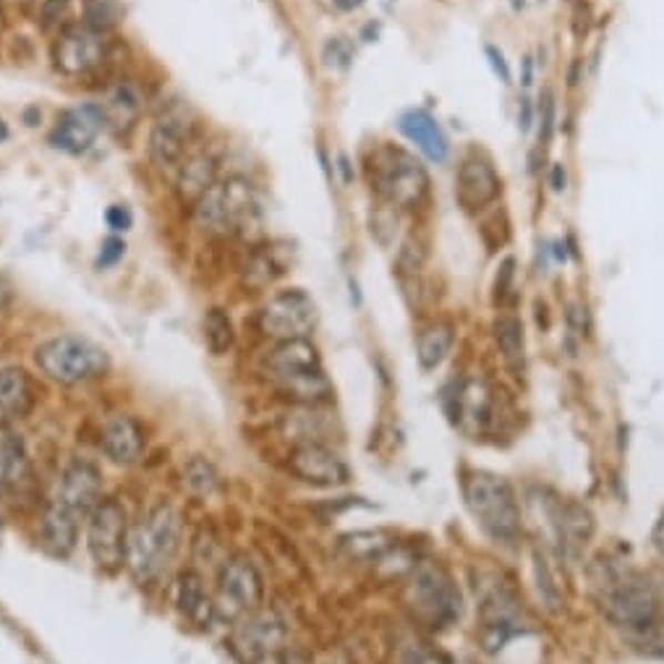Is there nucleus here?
<instances>
[{"label":"nucleus","instance_id":"1","mask_svg":"<svg viewBox=\"0 0 664 664\" xmlns=\"http://www.w3.org/2000/svg\"><path fill=\"white\" fill-rule=\"evenodd\" d=\"M181 542V519L171 505H160L131 526L127 567L139 584H150L165 571Z\"/></svg>","mask_w":664,"mask_h":664},{"label":"nucleus","instance_id":"2","mask_svg":"<svg viewBox=\"0 0 664 664\" xmlns=\"http://www.w3.org/2000/svg\"><path fill=\"white\" fill-rule=\"evenodd\" d=\"M268 374L288 398L299 403H320L332 393L330 380L324 378L320 351L309 338L278 343L268 356Z\"/></svg>","mask_w":664,"mask_h":664},{"label":"nucleus","instance_id":"3","mask_svg":"<svg viewBox=\"0 0 664 664\" xmlns=\"http://www.w3.org/2000/svg\"><path fill=\"white\" fill-rule=\"evenodd\" d=\"M40 372L58 385H87L110 372L108 351L84 335H56L34 351Z\"/></svg>","mask_w":664,"mask_h":664},{"label":"nucleus","instance_id":"4","mask_svg":"<svg viewBox=\"0 0 664 664\" xmlns=\"http://www.w3.org/2000/svg\"><path fill=\"white\" fill-rule=\"evenodd\" d=\"M194 223L210 235H235L252 228L260 218L254 187L241 175L215 181L194 204Z\"/></svg>","mask_w":664,"mask_h":664},{"label":"nucleus","instance_id":"5","mask_svg":"<svg viewBox=\"0 0 664 664\" xmlns=\"http://www.w3.org/2000/svg\"><path fill=\"white\" fill-rule=\"evenodd\" d=\"M463 500L479 526L497 542H515L521 534V507L503 476L474 471L463 482Z\"/></svg>","mask_w":664,"mask_h":664},{"label":"nucleus","instance_id":"6","mask_svg":"<svg viewBox=\"0 0 664 664\" xmlns=\"http://www.w3.org/2000/svg\"><path fill=\"white\" fill-rule=\"evenodd\" d=\"M409 607L416 612L419 620L430 623L432 628H447L450 623L461 617L463 602L459 586L453 584L450 573L437 563L413 565L411 581L405 586Z\"/></svg>","mask_w":664,"mask_h":664},{"label":"nucleus","instance_id":"7","mask_svg":"<svg viewBox=\"0 0 664 664\" xmlns=\"http://www.w3.org/2000/svg\"><path fill=\"white\" fill-rule=\"evenodd\" d=\"M372 183L378 194L398 210H413L430 191V175L422 162L398 147H385L374 154Z\"/></svg>","mask_w":664,"mask_h":664},{"label":"nucleus","instance_id":"8","mask_svg":"<svg viewBox=\"0 0 664 664\" xmlns=\"http://www.w3.org/2000/svg\"><path fill=\"white\" fill-rule=\"evenodd\" d=\"M129 536V513L118 500L102 497L87 515V547L102 573H118L127 567Z\"/></svg>","mask_w":664,"mask_h":664},{"label":"nucleus","instance_id":"9","mask_svg":"<svg viewBox=\"0 0 664 664\" xmlns=\"http://www.w3.org/2000/svg\"><path fill=\"white\" fill-rule=\"evenodd\" d=\"M199 131V118L194 108L183 100H171L154 115L150 131V160L162 173L179 171L181 162L189 158Z\"/></svg>","mask_w":664,"mask_h":664},{"label":"nucleus","instance_id":"10","mask_svg":"<svg viewBox=\"0 0 664 664\" xmlns=\"http://www.w3.org/2000/svg\"><path fill=\"white\" fill-rule=\"evenodd\" d=\"M264 584L256 565L247 557L225 560L218 575V592L212 596L215 602V617L223 623H241L252 612L262 607Z\"/></svg>","mask_w":664,"mask_h":664},{"label":"nucleus","instance_id":"11","mask_svg":"<svg viewBox=\"0 0 664 664\" xmlns=\"http://www.w3.org/2000/svg\"><path fill=\"white\" fill-rule=\"evenodd\" d=\"M482 628H479V644L486 654H497L507 641L526 631V615L519 596L503 581H492L482 588Z\"/></svg>","mask_w":664,"mask_h":664},{"label":"nucleus","instance_id":"12","mask_svg":"<svg viewBox=\"0 0 664 664\" xmlns=\"http://www.w3.org/2000/svg\"><path fill=\"white\" fill-rule=\"evenodd\" d=\"M50 56H53L58 73L69 79H84L105 66L110 46L105 32H100V29L90 24H71L56 37Z\"/></svg>","mask_w":664,"mask_h":664},{"label":"nucleus","instance_id":"13","mask_svg":"<svg viewBox=\"0 0 664 664\" xmlns=\"http://www.w3.org/2000/svg\"><path fill=\"white\" fill-rule=\"evenodd\" d=\"M316 328V306L301 288L280 291L260 309V330L275 343L309 338Z\"/></svg>","mask_w":664,"mask_h":664},{"label":"nucleus","instance_id":"14","mask_svg":"<svg viewBox=\"0 0 664 664\" xmlns=\"http://www.w3.org/2000/svg\"><path fill=\"white\" fill-rule=\"evenodd\" d=\"M602 602L607 615L628 631L652 628L656 612H660V600H656L654 586L636 573H625L612 579Z\"/></svg>","mask_w":664,"mask_h":664},{"label":"nucleus","instance_id":"15","mask_svg":"<svg viewBox=\"0 0 664 664\" xmlns=\"http://www.w3.org/2000/svg\"><path fill=\"white\" fill-rule=\"evenodd\" d=\"M285 641L288 631L283 620L275 612L262 607L249 617H243L241 623H235L231 633V648L243 664H252L262 660V656L283 652Z\"/></svg>","mask_w":664,"mask_h":664},{"label":"nucleus","instance_id":"16","mask_svg":"<svg viewBox=\"0 0 664 664\" xmlns=\"http://www.w3.org/2000/svg\"><path fill=\"white\" fill-rule=\"evenodd\" d=\"M102 479L94 463L84 459H73L69 466L63 469L61 479H58L56 494L50 503H56L63 511L77 515V519H87L92 513V507L100 503Z\"/></svg>","mask_w":664,"mask_h":664},{"label":"nucleus","instance_id":"17","mask_svg":"<svg viewBox=\"0 0 664 664\" xmlns=\"http://www.w3.org/2000/svg\"><path fill=\"white\" fill-rule=\"evenodd\" d=\"M288 469L301 482L314 486H343L351 479V471L341 455L320 445V442H304L293 450L291 459H288Z\"/></svg>","mask_w":664,"mask_h":664},{"label":"nucleus","instance_id":"18","mask_svg":"<svg viewBox=\"0 0 664 664\" xmlns=\"http://www.w3.org/2000/svg\"><path fill=\"white\" fill-rule=\"evenodd\" d=\"M500 197V175L494 173L492 162L482 154L463 158L455 173V199L466 212H479Z\"/></svg>","mask_w":664,"mask_h":664},{"label":"nucleus","instance_id":"19","mask_svg":"<svg viewBox=\"0 0 664 664\" xmlns=\"http://www.w3.org/2000/svg\"><path fill=\"white\" fill-rule=\"evenodd\" d=\"M102 129H105V118L98 105L69 108L58 115L50 142L69 154H84L98 142Z\"/></svg>","mask_w":664,"mask_h":664},{"label":"nucleus","instance_id":"20","mask_svg":"<svg viewBox=\"0 0 664 664\" xmlns=\"http://www.w3.org/2000/svg\"><path fill=\"white\" fill-rule=\"evenodd\" d=\"M102 447L105 455L118 466H131L142 459L144 453V430L137 419L118 413V416L108 419L105 432H102Z\"/></svg>","mask_w":664,"mask_h":664},{"label":"nucleus","instance_id":"21","mask_svg":"<svg viewBox=\"0 0 664 664\" xmlns=\"http://www.w3.org/2000/svg\"><path fill=\"white\" fill-rule=\"evenodd\" d=\"M218 181V158L212 152H194L181 162V168L175 171V194H179L181 204H187L194 210V204L202 199L207 191L215 187Z\"/></svg>","mask_w":664,"mask_h":664},{"label":"nucleus","instance_id":"22","mask_svg":"<svg viewBox=\"0 0 664 664\" xmlns=\"http://www.w3.org/2000/svg\"><path fill=\"white\" fill-rule=\"evenodd\" d=\"M37 403L34 382L24 369L6 366L0 369V424L24 419Z\"/></svg>","mask_w":664,"mask_h":664},{"label":"nucleus","instance_id":"23","mask_svg":"<svg viewBox=\"0 0 664 664\" xmlns=\"http://www.w3.org/2000/svg\"><path fill=\"white\" fill-rule=\"evenodd\" d=\"M100 113L105 118V129H113L118 134L134 129L144 110V94L134 81H121L113 90H108L105 100L100 102Z\"/></svg>","mask_w":664,"mask_h":664},{"label":"nucleus","instance_id":"24","mask_svg":"<svg viewBox=\"0 0 664 664\" xmlns=\"http://www.w3.org/2000/svg\"><path fill=\"white\" fill-rule=\"evenodd\" d=\"M79 521L77 515L63 511L56 503H50L42 513V523H40V542L46 547L48 555H53L58 560L71 557V552L77 550L79 542Z\"/></svg>","mask_w":664,"mask_h":664},{"label":"nucleus","instance_id":"25","mask_svg":"<svg viewBox=\"0 0 664 664\" xmlns=\"http://www.w3.org/2000/svg\"><path fill=\"white\" fill-rule=\"evenodd\" d=\"M401 131L411 144H416L432 162H445L450 154V142L440 123L426 110H409L401 118Z\"/></svg>","mask_w":664,"mask_h":664},{"label":"nucleus","instance_id":"26","mask_svg":"<svg viewBox=\"0 0 664 664\" xmlns=\"http://www.w3.org/2000/svg\"><path fill=\"white\" fill-rule=\"evenodd\" d=\"M175 604H179V612L189 623L194 625H207L212 617H215V602L207 594L202 575L194 571H183L179 579V592H175Z\"/></svg>","mask_w":664,"mask_h":664},{"label":"nucleus","instance_id":"27","mask_svg":"<svg viewBox=\"0 0 664 664\" xmlns=\"http://www.w3.org/2000/svg\"><path fill=\"white\" fill-rule=\"evenodd\" d=\"M494 341H497V349L503 353L505 364L511 366L513 372H523V364H526V343H523V324L519 316H500L497 324H494Z\"/></svg>","mask_w":664,"mask_h":664},{"label":"nucleus","instance_id":"28","mask_svg":"<svg viewBox=\"0 0 664 664\" xmlns=\"http://www.w3.org/2000/svg\"><path fill=\"white\" fill-rule=\"evenodd\" d=\"M486 416H490V390L479 380L463 382L459 393V419L463 430H466L469 422H474V430H482Z\"/></svg>","mask_w":664,"mask_h":664},{"label":"nucleus","instance_id":"29","mask_svg":"<svg viewBox=\"0 0 664 664\" xmlns=\"http://www.w3.org/2000/svg\"><path fill=\"white\" fill-rule=\"evenodd\" d=\"M450 349H453V330H450V324H432V328L424 330L422 338H419V364H422L426 372L437 369L442 361L447 359Z\"/></svg>","mask_w":664,"mask_h":664},{"label":"nucleus","instance_id":"30","mask_svg":"<svg viewBox=\"0 0 664 664\" xmlns=\"http://www.w3.org/2000/svg\"><path fill=\"white\" fill-rule=\"evenodd\" d=\"M204 341L207 349H210L215 356H225L228 351L233 349L235 343V328L231 314L225 309H210L204 316Z\"/></svg>","mask_w":664,"mask_h":664},{"label":"nucleus","instance_id":"31","mask_svg":"<svg viewBox=\"0 0 664 664\" xmlns=\"http://www.w3.org/2000/svg\"><path fill=\"white\" fill-rule=\"evenodd\" d=\"M285 272V262H280L275 249H260L254 252L252 260L247 264V283L252 288L272 285Z\"/></svg>","mask_w":664,"mask_h":664},{"label":"nucleus","instance_id":"32","mask_svg":"<svg viewBox=\"0 0 664 664\" xmlns=\"http://www.w3.org/2000/svg\"><path fill=\"white\" fill-rule=\"evenodd\" d=\"M183 484L189 486L194 494H202V497H210L212 492H218L220 476L215 466L204 459H194L183 469Z\"/></svg>","mask_w":664,"mask_h":664},{"label":"nucleus","instance_id":"33","mask_svg":"<svg viewBox=\"0 0 664 664\" xmlns=\"http://www.w3.org/2000/svg\"><path fill=\"white\" fill-rule=\"evenodd\" d=\"M536 581H539V594H542L544 604H547L550 612H560L563 607V594H560V586L552 581V573H550V563L547 557H542L536 552Z\"/></svg>","mask_w":664,"mask_h":664},{"label":"nucleus","instance_id":"34","mask_svg":"<svg viewBox=\"0 0 664 664\" xmlns=\"http://www.w3.org/2000/svg\"><path fill=\"white\" fill-rule=\"evenodd\" d=\"M17 434L9 432V426L0 424V486L6 484V474H9V463L13 455V447H17Z\"/></svg>","mask_w":664,"mask_h":664},{"label":"nucleus","instance_id":"35","mask_svg":"<svg viewBox=\"0 0 664 664\" xmlns=\"http://www.w3.org/2000/svg\"><path fill=\"white\" fill-rule=\"evenodd\" d=\"M69 6H71V0H42V6H40L42 27L50 29V27L61 24L66 11H69Z\"/></svg>","mask_w":664,"mask_h":664},{"label":"nucleus","instance_id":"36","mask_svg":"<svg viewBox=\"0 0 664 664\" xmlns=\"http://www.w3.org/2000/svg\"><path fill=\"white\" fill-rule=\"evenodd\" d=\"M123 254H127V243L121 239H108L98 254V268H113V264L123 260Z\"/></svg>","mask_w":664,"mask_h":664},{"label":"nucleus","instance_id":"37","mask_svg":"<svg viewBox=\"0 0 664 664\" xmlns=\"http://www.w3.org/2000/svg\"><path fill=\"white\" fill-rule=\"evenodd\" d=\"M105 220H108L110 231H115V233L129 231L131 223H134V218H131L129 207H123V204H113V207H110V210L105 212Z\"/></svg>","mask_w":664,"mask_h":664},{"label":"nucleus","instance_id":"38","mask_svg":"<svg viewBox=\"0 0 664 664\" xmlns=\"http://www.w3.org/2000/svg\"><path fill=\"white\" fill-rule=\"evenodd\" d=\"M486 58H490V63H492V69H494V73H497L500 77V81H503V84H511V69H507V63H505V56L500 53L497 48H486Z\"/></svg>","mask_w":664,"mask_h":664},{"label":"nucleus","instance_id":"39","mask_svg":"<svg viewBox=\"0 0 664 664\" xmlns=\"http://www.w3.org/2000/svg\"><path fill=\"white\" fill-rule=\"evenodd\" d=\"M552 127H555V98H552V92H544V115H542L544 142H550Z\"/></svg>","mask_w":664,"mask_h":664},{"label":"nucleus","instance_id":"40","mask_svg":"<svg viewBox=\"0 0 664 664\" xmlns=\"http://www.w3.org/2000/svg\"><path fill=\"white\" fill-rule=\"evenodd\" d=\"M13 301H17V288H13L11 280L0 272V314L9 312V309L13 306Z\"/></svg>","mask_w":664,"mask_h":664},{"label":"nucleus","instance_id":"41","mask_svg":"<svg viewBox=\"0 0 664 664\" xmlns=\"http://www.w3.org/2000/svg\"><path fill=\"white\" fill-rule=\"evenodd\" d=\"M405 664H445V660H442L440 654L430 652V648L419 646V648H413L409 660H405Z\"/></svg>","mask_w":664,"mask_h":664},{"label":"nucleus","instance_id":"42","mask_svg":"<svg viewBox=\"0 0 664 664\" xmlns=\"http://www.w3.org/2000/svg\"><path fill=\"white\" fill-rule=\"evenodd\" d=\"M550 187L555 189V191H565V187H567V175H565L563 162H555V165H552V173H550Z\"/></svg>","mask_w":664,"mask_h":664},{"label":"nucleus","instance_id":"43","mask_svg":"<svg viewBox=\"0 0 664 664\" xmlns=\"http://www.w3.org/2000/svg\"><path fill=\"white\" fill-rule=\"evenodd\" d=\"M519 123L523 131H531V123H534V108H531V102L523 98L521 100V108H519Z\"/></svg>","mask_w":664,"mask_h":664},{"label":"nucleus","instance_id":"44","mask_svg":"<svg viewBox=\"0 0 664 664\" xmlns=\"http://www.w3.org/2000/svg\"><path fill=\"white\" fill-rule=\"evenodd\" d=\"M534 84V63H531V58L523 61V87H531Z\"/></svg>","mask_w":664,"mask_h":664},{"label":"nucleus","instance_id":"45","mask_svg":"<svg viewBox=\"0 0 664 664\" xmlns=\"http://www.w3.org/2000/svg\"><path fill=\"white\" fill-rule=\"evenodd\" d=\"M338 165H341L343 181L351 183L353 181V173H351V162H349V158H345V154H341V158H338Z\"/></svg>","mask_w":664,"mask_h":664},{"label":"nucleus","instance_id":"46","mask_svg":"<svg viewBox=\"0 0 664 664\" xmlns=\"http://www.w3.org/2000/svg\"><path fill=\"white\" fill-rule=\"evenodd\" d=\"M654 547L664 555V519L660 521V526L654 529Z\"/></svg>","mask_w":664,"mask_h":664},{"label":"nucleus","instance_id":"47","mask_svg":"<svg viewBox=\"0 0 664 664\" xmlns=\"http://www.w3.org/2000/svg\"><path fill=\"white\" fill-rule=\"evenodd\" d=\"M6 139H9V127H6V123L0 121V144H3Z\"/></svg>","mask_w":664,"mask_h":664},{"label":"nucleus","instance_id":"48","mask_svg":"<svg viewBox=\"0 0 664 664\" xmlns=\"http://www.w3.org/2000/svg\"><path fill=\"white\" fill-rule=\"evenodd\" d=\"M21 3H24V6H32V3H37V0H21Z\"/></svg>","mask_w":664,"mask_h":664},{"label":"nucleus","instance_id":"49","mask_svg":"<svg viewBox=\"0 0 664 664\" xmlns=\"http://www.w3.org/2000/svg\"><path fill=\"white\" fill-rule=\"evenodd\" d=\"M0 19H3V6H0Z\"/></svg>","mask_w":664,"mask_h":664}]
</instances>
